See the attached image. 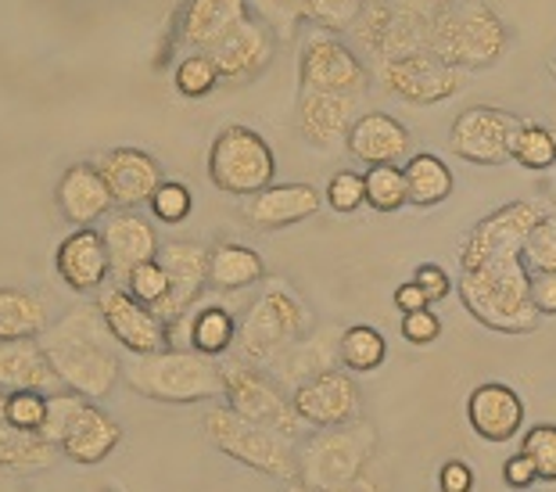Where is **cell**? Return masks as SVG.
<instances>
[{
    "mask_svg": "<svg viewBox=\"0 0 556 492\" xmlns=\"http://www.w3.org/2000/svg\"><path fill=\"white\" fill-rule=\"evenodd\" d=\"M119 442H123L119 420H115L109 409H101L93 400H87V406L76 414L73 428H68V436L62 439V453L73 464L90 467V464L109 461V456L119 450Z\"/></svg>",
    "mask_w": 556,
    "mask_h": 492,
    "instance_id": "cell-29",
    "label": "cell"
},
{
    "mask_svg": "<svg viewBox=\"0 0 556 492\" xmlns=\"http://www.w3.org/2000/svg\"><path fill=\"white\" fill-rule=\"evenodd\" d=\"M374 76L381 79V87L392 98L406 104H420V109H431V104L456 98L467 87V73L438 62L431 51H413V54L374 62Z\"/></svg>",
    "mask_w": 556,
    "mask_h": 492,
    "instance_id": "cell-10",
    "label": "cell"
},
{
    "mask_svg": "<svg viewBox=\"0 0 556 492\" xmlns=\"http://www.w3.org/2000/svg\"><path fill=\"white\" fill-rule=\"evenodd\" d=\"M327 205L334 213L349 216V213H359L366 205V184H363V173H352V169H338L334 177L327 184Z\"/></svg>",
    "mask_w": 556,
    "mask_h": 492,
    "instance_id": "cell-45",
    "label": "cell"
},
{
    "mask_svg": "<svg viewBox=\"0 0 556 492\" xmlns=\"http://www.w3.org/2000/svg\"><path fill=\"white\" fill-rule=\"evenodd\" d=\"M83 406H87V395H79V392L62 389V392L47 395V420H43L40 436L51 442V446L62 450V439L68 436V428H73V420Z\"/></svg>",
    "mask_w": 556,
    "mask_h": 492,
    "instance_id": "cell-41",
    "label": "cell"
},
{
    "mask_svg": "<svg viewBox=\"0 0 556 492\" xmlns=\"http://www.w3.org/2000/svg\"><path fill=\"white\" fill-rule=\"evenodd\" d=\"M205 436L219 453H227L230 461H238L252 471L266 478H280V482H299V442L280 436V431L244 420L233 414L230 406H212L205 417Z\"/></svg>",
    "mask_w": 556,
    "mask_h": 492,
    "instance_id": "cell-7",
    "label": "cell"
},
{
    "mask_svg": "<svg viewBox=\"0 0 556 492\" xmlns=\"http://www.w3.org/2000/svg\"><path fill=\"white\" fill-rule=\"evenodd\" d=\"M506 47H510V29L484 0H456L431 22L428 33V51L459 73L495 65Z\"/></svg>",
    "mask_w": 556,
    "mask_h": 492,
    "instance_id": "cell-5",
    "label": "cell"
},
{
    "mask_svg": "<svg viewBox=\"0 0 556 492\" xmlns=\"http://www.w3.org/2000/svg\"><path fill=\"white\" fill-rule=\"evenodd\" d=\"M54 198L62 216L76 227H90L98 219H109V213L115 209V198L101 177L98 162H76V166H68L54 187Z\"/></svg>",
    "mask_w": 556,
    "mask_h": 492,
    "instance_id": "cell-23",
    "label": "cell"
},
{
    "mask_svg": "<svg viewBox=\"0 0 556 492\" xmlns=\"http://www.w3.org/2000/svg\"><path fill=\"white\" fill-rule=\"evenodd\" d=\"M252 18V4L248 0H187L180 37L187 47L198 51H212L223 37H230L241 22Z\"/></svg>",
    "mask_w": 556,
    "mask_h": 492,
    "instance_id": "cell-30",
    "label": "cell"
},
{
    "mask_svg": "<svg viewBox=\"0 0 556 492\" xmlns=\"http://www.w3.org/2000/svg\"><path fill=\"white\" fill-rule=\"evenodd\" d=\"M402 338H406L409 345H431L438 335H442V320H438V313L428 306V310H413V313H402Z\"/></svg>",
    "mask_w": 556,
    "mask_h": 492,
    "instance_id": "cell-48",
    "label": "cell"
},
{
    "mask_svg": "<svg viewBox=\"0 0 556 492\" xmlns=\"http://www.w3.org/2000/svg\"><path fill=\"white\" fill-rule=\"evenodd\" d=\"M313 331V313L302 295L280 277H269L258 299L244 310L238 324V359L269 370L288 349Z\"/></svg>",
    "mask_w": 556,
    "mask_h": 492,
    "instance_id": "cell-3",
    "label": "cell"
},
{
    "mask_svg": "<svg viewBox=\"0 0 556 492\" xmlns=\"http://www.w3.org/2000/svg\"><path fill=\"white\" fill-rule=\"evenodd\" d=\"M402 173H406L409 205H417V209L442 205L445 198L453 194V187H456L453 169H448L438 155H428V151H420V155H409L406 162H402Z\"/></svg>",
    "mask_w": 556,
    "mask_h": 492,
    "instance_id": "cell-33",
    "label": "cell"
},
{
    "mask_svg": "<svg viewBox=\"0 0 556 492\" xmlns=\"http://www.w3.org/2000/svg\"><path fill=\"white\" fill-rule=\"evenodd\" d=\"M525 492H531V489H525Z\"/></svg>",
    "mask_w": 556,
    "mask_h": 492,
    "instance_id": "cell-57",
    "label": "cell"
},
{
    "mask_svg": "<svg viewBox=\"0 0 556 492\" xmlns=\"http://www.w3.org/2000/svg\"><path fill=\"white\" fill-rule=\"evenodd\" d=\"M510 159L517 162V166L531 169V173L553 169L556 166V134L546 130V126H539V123H525L517 130Z\"/></svg>",
    "mask_w": 556,
    "mask_h": 492,
    "instance_id": "cell-37",
    "label": "cell"
},
{
    "mask_svg": "<svg viewBox=\"0 0 556 492\" xmlns=\"http://www.w3.org/2000/svg\"><path fill=\"white\" fill-rule=\"evenodd\" d=\"M101 238H104V249H109L115 280H126L129 269H137L140 263L159 260V249H162L155 224L140 216L137 209H119L115 216L104 219Z\"/></svg>",
    "mask_w": 556,
    "mask_h": 492,
    "instance_id": "cell-22",
    "label": "cell"
},
{
    "mask_svg": "<svg viewBox=\"0 0 556 492\" xmlns=\"http://www.w3.org/2000/svg\"><path fill=\"white\" fill-rule=\"evenodd\" d=\"M258 280H266V263L263 255L248 244L223 241L208 252V285L219 291H241L252 288Z\"/></svg>",
    "mask_w": 556,
    "mask_h": 492,
    "instance_id": "cell-31",
    "label": "cell"
},
{
    "mask_svg": "<svg viewBox=\"0 0 556 492\" xmlns=\"http://www.w3.org/2000/svg\"><path fill=\"white\" fill-rule=\"evenodd\" d=\"M123 288H126L137 302H144V306L159 310L162 302L169 299V274H165L159 260L140 263L137 269H129V277L123 280Z\"/></svg>",
    "mask_w": 556,
    "mask_h": 492,
    "instance_id": "cell-42",
    "label": "cell"
},
{
    "mask_svg": "<svg viewBox=\"0 0 556 492\" xmlns=\"http://www.w3.org/2000/svg\"><path fill=\"white\" fill-rule=\"evenodd\" d=\"M520 453L531 456L539 482H556V425H531L520 439Z\"/></svg>",
    "mask_w": 556,
    "mask_h": 492,
    "instance_id": "cell-43",
    "label": "cell"
},
{
    "mask_svg": "<svg viewBox=\"0 0 556 492\" xmlns=\"http://www.w3.org/2000/svg\"><path fill=\"white\" fill-rule=\"evenodd\" d=\"M525 119L514 112L492 109V104H475L456 115L453 130H448V148L456 159L475 162V166H503L514 155V140Z\"/></svg>",
    "mask_w": 556,
    "mask_h": 492,
    "instance_id": "cell-13",
    "label": "cell"
},
{
    "mask_svg": "<svg viewBox=\"0 0 556 492\" xmlns=\"http://www.w3.org/2000/svg\"><path fill=\"white\" fill-rule=\"evenodd\" d=\"M274 51H277V33L269 29L263 18L252 15L248 22H241L230 37H223L208 54L219 68L223 84L241 87L266 73L269 62H274Z\"/></svg>",
    "mask_w": 556,
    "mask_h": 492,
    "instance_id": "cell-16",
    "label": "cell"
},
{
    "mask_svg": "<svg viewBox=\"0 0 556 492\" xmlns=\"http://www.w3.org/2000/svg\"><path fill=\"white\" fill-rule=\"evenodd\" d=\"M549 209L553 205L542 202V198H525V202L500 205L495 213L478 219L467 234L464 249H459V269H475L489 260H500V255H520L531 227H535Z\"/></svg>",
    "mask_w": 556,
    "mask_h": 492,
    "instance_id": "cell-12",
    "label": "cell"
},
{
    "mask_svg": "<svg viewBox=\"0 0 556 492\" xmlns=\"http://www.w3.org/2000/svg\"><path fill=\"white\" fill-rule=\"evenodd\" d=\"M388 4H395L399 11H409V15H417V18L434 22L445 8H453L456 0H388Z\"/></svg>",
    "mask_w": 556,
    "mask_h": 492,
    "instance_id": "cell-54",
    "label": "cell"
},
{
    "mask_svg": "<svg viewBox=\"0 0 556 492\" xmlns=\"http://www.w3.org/2000/svg\"><path fill=\"white\" fill-rule=\"evenodd\" d=\"M8 392H0V467L8 471H40L58 461V450L37 431H22L4 414Z\"/></svg>",
    "mask_w": 556,
    "mask_h": 492,
    "instance_id": "cell-32",
    "label": "cell"
},
{
    "mask_svg": "<svg viewBox=\"0 0 556 492\" xmlns=\"http://www.w3.org/2000/svg\"><path fill=\"white\" fill-rule=\"evenodd\" d=\"M345 148L352 159L366 162V166H402L413 151V137L395 115L366 112L349 130Z\"/></svg>",
    "mask_w": 556,
    "mask_h": 492,
    "instance_id": "cell-24",
    "label": "cell"
},
{
    "mask_svg": "<svg viewBox=\"0 0 556 492\" xmlns=\"http://www.w3.org/2000/svg\"><path fill=\"white\" fill-rule=\"evenodd\" d=\"M395 306H399L402 313H413V310H428L431 302H428V295L420 291L417 280H406V285H399V288H395Z\"/></svg>",
    "mask_w": 556,
    "mask_h": 492,
    "instance_id": "cell-55",
    "label": "cell"
},
{
    "mask_svg": "<svg viewBox=\"0 0 556 492\" xmlns=\"http://www.w3.org/2000/svg\"><path fill=\"white\" fill-rule=\"evenodd\" d=\"M356 101L349 93H324V90H302L294 104L299 134L319 151H334L349 140V130L356 126Z\"/></svg>",
    "mask_w": 556,
    "mask_h": 492,
    "instance_id": "cell-19",
    "label": "cell"
},
{
    "mask_svg": "<svg viewBox=\"0 0 556 492\" xmlns=\"http://www.w3.org/2000/svg\"><path fill=\"white\" fill-rule=\"evenodd\" d=\"M255 11V18H263L274 33H291L294 22L305 18L309 0H248Z\"/></svg>",
    "mask_w": 556,
    "mask_h": 492,
    "instance_id": "cell-47",
    "label": "cell"
},
{
    "mask_svg": "<svg viewBox=\"0 0 556 492\" xmlns=\"http://www.w3.org/2000/svg\"><path fill=\"white\" fill-rule=\"evenodd\" d=\"M54 269L68 288L79 291V295L101 291L112 280V260H109V249H104L101 230L76 227L62 244H58Z\"/></svg>",
    "mask_w": 556,
    "mask_h": 492,
    "instance_id": "cell-21",
    "label": "cell"
},
{
    "mask_svg": "<svg viewBox=\"0 0 556 492\" xmlns=\"http://www.w3.org/2000/svg\"><path fill=\"white\" fill-rule=\"evenodd\" d=\"M165 327H169V349H194V353L212 359L230 353L238 342V316L223 302H205V306L198 302L194 310H187Z\"/></svg>",
    "mask_w": 556,
    "mask_h": 492,
    "instance_id": "cell-20",
    "label": "cell"
},
{
    "mask_svg": "<svg viewBox=\"0 0 556 492\" xmlns=\"http://www.w3.org/2000/svg\"><path fill=\"white\" fill-rule=\"evenodd\" d=\"M4 414H8V420L15 428L37 431V436H40V428L47 420V395L43 392H8Z\"/></svg>",
    "mask_w": 556,
    "mask_h": 492,
    "instance_id": "cell-46",
    "label": "cell"
},
{
    "mask_svg": "<svg viewBox=\"0 0 556 492\" xmlns=\"http://www.w3.org/2000/svg\"><path fill=\"white\" fill-rule=\"evenodd\" d=\"M93 306L101 310L109 335L126 353L148 356L169 349V327H165V320L151 306H144V302H137L123 285H104Z\"/></svg>",
    "mask_w": 556,
    "mask_h": 492,
    "instance_id": "cell-14",
    "label": "cell"
},
{
    "mask_svg": "<svg viewBox=\"0 0 556 492\" xmlns=\"http://www.w3.org/2000/svg\"><path fill=\"white\" fill-rule=\"evenodd\" d=\"M370 0H309L305 8V22H313L316 29L324 33H352L356 29L359 15L366 11Z\"/></svg>",
    "mask_w": 556,
    "mask_h": 492,
    "instance_id": "cell-40",
    "label": "cell"
},
{
    "mask_svg": "<svg viewBox=\"0 0 556 492\" xmlns=\"http://www.w3.org/2000/svg\"><path fill=\"white\" fill-rule=\"evenodd\" d=\"M467 420L484 442H510L525 428V400L503 381L478 384L467 400Z\"/></svg>",
    "mask_w": 556,
    "mask_h": 492,
    "instance_id": "cell-26",
    "label": "cell"
},
{
    "mask_svg": "<svg viewBox=\"0 0 556 492\" xmlns=\"http://www.w3.org/2000/svg\"><path fill=\"white\" fill-rule=\"evenodd\" d=\"M126 384L144 400L191 406L223 395L219 359L201 356L194 349H162V353L134 356L123 367Z\"/></svg>",
    "mask_w": 556,
    "mask_h": 492,
    "instance_id": "cell-4",
    "label": "cell"
},
{
    "mask_svg": "<svg viewBox=\"0 0 556 492\" xmlns=\"http://www.w3.org/2000/svg\"><path fill=\"white\" fill-rule=\"evenodd\" d=\"M51 327L47 306L22 288H0V342H15V338H40Z\"/></svg>",
    "mask_w": 556,
    "mask_h": 492,
    "instance_id": "cell-34",
    "label": "cell"
},
{
    "mask_svg": "<svg viewBox=\"0 0 556 492\" xmlns=\"http://www.w3.org/2000/svg\"><path fill=\"white\" fill-rule=\"evenodd\" d=\"M148 205H151V213H155V219H162V224L176 227V224H184V219L191 216L194 198H191V187H187V184L165 180Z\"/></svg>",
    "mask_w": 556,
    "mask_h": 492,
    "instance_id": "cell-44",
    "label": "cell"
},
{
    "mask_svg": "<svg viewBox=\"0 0 556 492\" xmlns=\"http://www.w3.org/2000/svg\"><path fill=\"white\" fill-rule=\"evenodd\" d=\"M520 263L528 274H556V205L531 227L525 249H520Z\"/></svg>",
    "mask_w": 556,
    "mask_h": 492,
    "instance_id": "cell-38",
    "label": "cell"
},
{
    "mask_svg": "<svg viewBox=\"0 0 556 492\" xmlns=\"http://www.w3.org/2000/svg\"><path fill=\"white\" fill-rule=\"evenodd\" d=\"M223 370V400L241 414L244 420H255V425H266L299 442V428H302V417L294 409V400L288 389H280L274 374H266L263 367L255 363H244V359H223L219 363Z\"/></svg>",
    "mask_w": 556,
    "mask_h": 492,
    "instance_id": "cell-9",
    "label": "cell"
},
{
    "mask_svg": "<svg viewBox=\"0 0 556 492\" xmlns=\"http://www.w3.org/2000/svg\"><path fill=\"white\" fill-rule=\"evenodd\" d=\"M363 184H366V205L374 213H399L402 205H409L402 166H366Z\"/></svg>",
    "mask_w": 556,
    "mask_h": 492,
    "instance_id": "cell-36",
    "label": "cell"
},
{
    "mask_svg": "<svg viewBox=\"0 0 556 492\" xmlns=\"http://www.w3.org/2000/svg\"><path fill=\"white\" fill-rule=\"evenodd\" d=\"M0 392H62V381H58L40 338L0 342Z\"/></svg>",
    "mask_w": 556,
    "mask_h": 492,
    "instance_id": "cell-28",
    "label": "cell"
},
{
    "mask_svg": "<svg viewBox=\"0 0 556 492\" xmlns=\"http://www.w3.org/2000/svg\"><path fill=\"white\" fill-rule=\"evenodd\" d=\"M528 295H531V306L542 316H556V274H531Z\"/></svg>",
    "mask_w": 556,
    "mask_h": 492,
    "instance_id": "cell-52",
    "label": "cell"
},
{
    "mask_svg": "<svg viewBox=\"0 0 556 492\" xmlns=\"http://www.w3.org/2000/svg\"><path fill=\"white\" fill-rule=\"evenodd\" d=\"M283 492H388V475L381 471V464H374L370 471L363 478H356L352 485H341V489H313V485H302V482H288Z\"/></svg>",
    "mask_w": 556,
    "mask_h": 492,
    "instance_id": "cell-49",
    "label": "cell"
},
{
    "mask_svg": "<svg viewBox=\"0 0 556 492\" xmlns=\"http://www.w3.org/2000/svg\"><path fill=\"white\" fill-rule=\"evenodd\" d=\"M503 478H506V485L525 492V489H531L539 482V471H535V464H531L528 453H514L510 461L503 464Z\"/></svg>",
    "mask_w": 556,
    "mask_h": 492,
    "instance_id": "cell-53",
    "label": "cell"
},
{
    "mask_svg": "<svg viewBox=\"0 0 556 492\" xmlns=\"http://www.w3.org/2000/svg\"><path fill=\"white\" fill-rule=\"evenodd\" d=\"M338 342H341V331L338 327H324V331H313L299 338L288 353H283L274 367H269V374L277 378L280 389H302V384H309L316 381L319 374H327V370H334L341 367V356H338Z\"/></svg>",
    "mask_w": 556,
    "mask_h": 492,
    "instance_id": "cell-27",
    "label": "cell"
},
{
    "mask_svg": "<svg viewBox=\"0 0 556 492\" xmlns=\"http://www.w3.org/2000/svg\"><path fill=\"white\" fill-rule=\"evenodd\" d=\"M319 209H324V198L313 184H274L255 198H248L244 219L255 230H280L313 219Z\"/></svg>",
    "mask_w": 556,
    "mask_h": 492,
    "instance_id": "cell-25",
    "label": "cell"
},
{
    "mask_svg": "<svg viewBox=\"0 0 556 492\" xmlns=\"http://www.w3.org/2000/svg\"><path fill=\"white\" fill-rule=\"evenodd\" d=\"M338 356H341V367H345V370L370 374V370H377L388 359V342H384V335L377 331V327L352 324V327L341 331Z\"/></svg>",
    "mask_w": 556,
    "mask_h": 492,
    "instance_id": "cell-35",
    "label": "cell"
},
{
    "mask_svg": "<svg viewBox=\"0 0 556 492\" xmlns=\"http://www.w3.org/2000/svg\"><path fill=\"white\" fill-rule=\"evenodd\" d=\"M438 489L442 492H475V467L464 461H445L438 467Z\"/></svg>",
    "mask_w": 556,
    "mask_h": 492,
    "instance_id": "cell-50",
    "label": "cell"
},
{
    "mask_svg": "<svg viewBox=\"0 0 556 492\" xmlns=\"http://www.w3.org/2000/svg\"><path fill=\"white\" fill-rule=\"evenodd\" d=\"M208 252L212 249L198 241H165L159 249V263L169 274V299L155 313L165 324H173L176 316L201 302V291L208 288Z\"/></svg>",
    "mask_w": 556,
    "mask_h": 492,
    "instance_id": "cell-17",
    "label": "cell"
},
{
    "mask_svg": "<svg viewBox=\"0 0 556 492\" xmlns=\"http://www.w3.org/2000/svg\"><path fill=\"white\" fill-rule=\"evenodd\" d=\"M413 280L420 285V291L428 295V302L434 306V302H442L445 295H448V274L438 263H424V266H417V274H413Z\"/></svg>",
    "mask_w": 556,
    "mask_h": 492,
    "instance_id": "cell-51",
    "label": "cell"
},
{
    "mask_svg": "<svg viewBox=\"0 0 556 492\" xmlns=\"http://www.w3.org/2000/svg\"><path fill=\"white\" fill-rule=\"evenodd\" d=\"M40 345L62 389L87 395L93 403L112 395L115 384L123 381V359L119 349H115L119 342L109 335L104 316L93 302L68 310L62 320H54L40 335Z\"/></svg>",
    "mask_w": 556,
    "mask_h": 492,
    "instance_id": "cell-1",
    "label": "cell"
},
{
    "mask_svg": "<svg viewBox=\"0 0 556 492\" xmlns=\"http://www.w3.org/2000/svg\"><path fill=\"white\" fill-rule=\"evenodd\" d=\"M98 169L115 198V209H140L148 205L155 191L165 184L162 162L140 148H112L98 159Z\"/></svg>",
    "mask_w": 556,
    "mask_h": 492,
    "instance_id": "cell-18",
    "label": "cell"
},
{
    "mask_svg": "<svg viewBox=\"0 0 556 492\" xmlns=\"http://www.w3.org/2000/svg\"><path fill=\"white\" fill-rule=\"evenodd\" d=\"M528 269L520 255H500L459 277V299L481 327L495 335H531L542 324V313L531 306Z\"/></svg>",
    "mask_w": 556,
    "mask_h": 492,
    "instance_id": "cell-2",
    "label": "cell"
},
{
    "mask_svg": "<svg viewBox=\"0 0 556 492\" xmlns=\"http://www.w3.org/2000/svg\"><path fill=\"white\" fill-rule=\"evenodd\" d=\"M553 73H556V65H553Z\"/></svg>",
    "mask_w": 556,
    "mask_h": 492,
    "instance_id": "cell-56",
    "label": "cell"
},
{
    "mask_svg": "<svg viewBox=\"0 0 556 492\" xmlns=\"http://www.w3.org/2000/svg\"><path fill=\"white\" fill-rule=\"evenodd\" d=\"M173 84H176V90L184 93V98H205V93L216 90L223 79H219L216 62H212V54L194 51L173 68Z\"/></svg>",
    "mask_w": 556,
    "mask_h": 492,
    "instance_id": "cell-39",
    "label": "cell"
},
{
    "mask_svg": "<svg viewBox=\"0 0 556 492\" xmlns=\"http://www.w3.org/2000/svg\"><path fill=\"white\" fill-rule=\"evenodd\" d=\"M277 155L263 134L252 126H227L208 148V180L223 194L255 198L258 191L274 187Z\"/></svg>",
    "mask_w": 556,
    "mask_h": 492,
    "instance_id": "cell-8",
    "label": "cell"
},
{
    "mask_svg": "<svg viewBox=\"0 0 556 492\" xmlns=\"http://www.w3.org/2000/svg\"><path fill=\"white\" fill-rule=\"evenodd\" d=\"M374 73L366 68L363 58L341 43L334 33L316 29L302 43L299 58V84L302 90H324V93H349V98H363L370 90Z\"/></svg>",
    "mask_w": 556,
    "mask_h": 492,
    "instance_id": "cell-11",
    "label": "cell"
},
{
    "mask_svg": "<svg viewBox=\"0 0 556 492\" xmlns=\"http://www.w3.org/2000/svg\"><path fill=\"white\" fill-rule=\"evenodd\" d=\"M291 400L302 425L313 428H341L352 425V420H363V389L356 384V374L345 367L319 374L316 381L294 389Z\"/></svg>",
    "mask_w": 556,
    "mask_h": 492,
    "instance_id": "cell-15",
    "label": "cell"
},
{
    "mask_svg": "<svg viewBox=\"0 0 556 492\" xmlns=\"http://www.w3.org/2000/svg\"><path fill=\"white\" fill-rule=\"evenodd\" d=\"M377 428L370 420H352L341 428H316L299 442V482L313 489L352 485L377 464Z\"/></svg>",
    "mask_w": 556,
    "mask_h": 492,
    "instance_id": "cell-6",
    "label": "cell"
}]
</instances>
